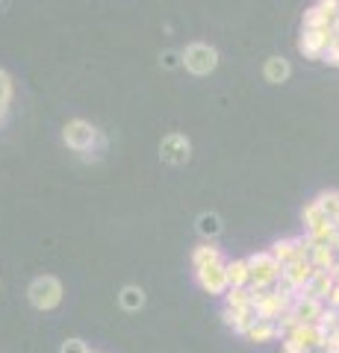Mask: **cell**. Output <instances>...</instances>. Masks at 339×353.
I'll use <instances>...</instances> for the list:
<instances>
[{
  "mask_svg": "<svg viewBox=\"0 0 339 353\" xmlns=\"http://www.w3.org/2000/svg\"><path fill=\"white\" fill-rule=\"evenodd\" d=\"M319 6L327 9V12H333V15L339 12V0H319Z\"/></svg>",
  "mask_w": 339,
  "mask_h": 353,
  "instance_id": "cell-32",
  "label": "cell"
},
{
  "mask_svg": "<svg viewBox=\"0 0 339 353\" xmlns=\"http://www.w3.org/2000/svg\"><path fill=\"white\" fill-rule=\"evenodd\" d=\"M245 339H248V341H257V345H269V341L283 339V333H280L278 321H269V318H257V321L248 327Z\"/></svg>",
  "mask_w": 339,
  "mask_h": 353,
  "instance_id": "cell-12",
  "label": "cell"
},
{
  "mask_svg": "<svg viewBox=\"0 0 339 353\" xmlns=\"http://www.w3.org/2000/svg\"><path fill=\"white\" fill-rule=\"evenodd\" d=\"M248 265H251V285L248 289H275V283L280 280L283 274V265L275 259L271 250H257L248 256Z\"/></svg>",
  "mask_w": 339,
  "mask_h": 353,
  "instance_id": "cell-1",
  "label": "cell"
},
{
  "mask_svg": "<svg viewBox=\"0 0 339 353\" xmlns=\"http://www.w3.org/2000/svg\"><path fill=\"white\" fill-rule=\"evenodd\" d=\"M9 101H12V80L0 68V106H9Z\"/></svg>",
  "mask_w": 339,
  "mask_h": 353,
  "instance_id": "cell-26",
  "label": "cell"
},
{
  "mask_svg": "<svg viewBox=\"0 0 339 353\" xmlns=\"http://www.w3.org/2000/svg\"><path fill=\"white\" fill-rule=\"evenodd\" d=\"M251 301H254V292H251L248 285H242V289L231 285L227 294H224V306H231V309H254V306H251Z\"/></svg>",
  "mask_w": 339,
  "mask_h": 353,
  "instance_id": "cell-22",
  "label": "cell"
},
{
  "mask_svg": "<svg viewBox=\"0 0 339 353\" xmlns=\"http://www.w3.org/2000/svg\"><path fill=\"white\" fill-rule=\"evenodd\" d=\"M159 62H162V68H166V71H171V68H177V65H183V53L166 50V53L159 57Z\"/></svg>",
  "mask_w": 339,
  "mask_h": 353,
  "instance_id": "cell-28",
  "label": "cell"
},
{
  "mask_svg": "<svg viewBox=\"0 0 339 353\" xmlns=\"http://www.w3.org/2000/svg\"><path fill=\"white\" fill-rule=\"evenodd\" d=\"M292 312L295 318H298L301 324H319V318L325 312V301H319V297H304V294H295L292 301Z\"/></svg>",
  "mask_w": 339,
  "mask_h": 353,
  "instance_id": "cell-9",
  "label": "cell"
},
{
  "mask_svg": "<svg viewBox=\"0 0 339 353\" xmlns=\"http://www.w3.org/2000/svg\"><path fill=\"white\" fill-rule=\"evenodd\" d=\"M222 318H224V324L231 327L233 333L245 336L248 327L257 321V312H254V309H231V306H224V309H222Z\"/></svg>",
  "mask_w": 339,
  "mask_h": 353,
  "instance_id": "cell-15",
  "label": "cell"
},
{
  "mask_svg": "<svg viewBox=\"0 0 339 353\" xmlns=\"http://www.w3.org/2000/svg\"><path fill=\"white\" fill-rule=\"evenodd\" d=\"M89 353H97V350H89Z\"/></svg>",
  "mask_w": 339,
  "mask_h": 353,
  "instance_id": "cell-37",
  "label": "cell"
},
{
  "mask_svg": "<svg viewBox=\"0 0 339 353\" xmlns=\"http://www.w3.org/2000/svg\"><path fill=\"white\" fill-rule=\"evenodd\" d=\"M333 32V30H331ZM325 62L327 65H333V68H339V36L333 32V41H331V50L325 53Z\"/></svg>",
  "mask_w": 339,
  "mask_h": 353,
  "instance_id": "cell-29",
  "label": "cell"
},
{
  "mask_svg": "<svg viewBox=\"0 0 339 353\" xmlns=\"http://www.w3.org/2000/svg\"><path fill=\"white\" fill-rule=\"evenodd\" d=\"M325 303L327 306H333V309H339V280L333 283V289L327 292V297H325Z\"/></svg>",
  "mask_w": 339,
  "mask_h": 353,
  "instance_id": "cell-31",
  "label": "cell"
},
{
  "mask_svg": "<svg viewBox=\"0 0 339 353\" xmlns=\"http://www.w3.org/2000/svg\"><path fill=\"white\" fill-rule=\"evenodd\" d=\"M118 306H122L124 312H139V309L145 306V289H142V285H124V289L118 292Z\"/></svg>",
  "mask_w": 339,
  "mask_h": 353,
  "instance_id": "cell-20",
  "label": "cell"
},
{
  "mask_svg": "<svg viewBox=\"0 0 339 353\" xmlns=\"http://www.w3.org/2000/svg\"><path fill=\"white\" fill-rule=\"evenodd\" d=\"M183 68L195 77H206L218 68V50L206 41H192L183 48Z\"/></svg>",
  "mask_w": 339,
  "mask_h": 353,
  "instance_id": "cell-4",
  "label": "cell"
},
{
  "mask_svg": "<svg viewBox=\"0 0 339 353\" xmlns=\"http://www.w3.org/2000/svg\"><path fill=\"white\" fill-rule=\"evenodd\" d=\"M316 203L322 206V212H325L327 218H336V215H339V192H336V189L319 192V194H316Z\"/></svg>",
  "mask_w": 339,
  "mask_h": 353,
  "instance_id": "cell-24",
  "label": "cell"
},
{
  "mask_svg": "<svg viewBox=\"0 0 339 353\" xmlns=\"http://www.w3.org/2000/svg\"><path fill=\"white\" fill-rule=\"evenodd\" d=\"M313 274H316V268H313V262H310V259H292V262L283 265L280 280H287L292 289L298 292V289H304V283H307Z\"/></svg>",
  "mask_w": 339,
  "mask_h": 353,
  "instance_id": "cell-10",
  "label": "cell"
},
{
  "mask_svg": "<svg viewBox=\"0 0 339 353\" xmlns=\"http://www.w3.org/2000/svg\"><path fill=\"white\" fill-rule=\"evenodd\" d=\"M331 27H333V12H327V9H322L319 3L304 12L301 30H331Z\"/></svg>",
  "mask_w": 339,
  "mask_h": 353,
  "instance_id": "cell-19",
  "label": "cell"
},
{
  "mask_svg": "<svg viewBox=\"0 0 339 353\" xmlns=\"http://www.w3.org/2000/svg\"><path fill=\"white\" fill-rule=\"evenodd\" d=\"M195 280L206 294H227L231 289V280H227V259L224 262H213V265H204V268L195 271Z\"/></svg>",
  "mask_w": 339,
  "mask_h": 353,
  "instance_id": "cell-6",
  "label": "cell"
},
{
  "mask_svg": "<svg viewBox=\"0 0 339 353\" xmlns=\"http://www.w3.org/2000/svg\"><path fill=\"white\" fill-rule=\"evenodd\" d=\"M333 32L331 30H301L298 50L304 53V59H325V53L331 50Z\"/></svg>",
  "mask_w": 339,
  "mask_h": 353,
  "instance_id": "cell-8",
  "label": "cell"
},
{
  "mask_svg": "<svg viewBox=\"0 0 339 353\" xmlns=\"http://www.w3.org/2000/svg\"><path fill=\"white\" fill-rule=\"evenodd\" d=\"M289 339H295L304 350H316V347H322L325 345V339H327V330L322 324H298L289 333Z\"/></svg>",
  "mask_w": 339,
  "mask_h": 353,
  "instance_id": "cell-11",
  "label": "cell"
},
{
  "mask_svg": "<svg viewBox=\"0 0 339 353\" xmlns=\"http://www.w3.org/2000/svg\"><path fill=\"white\" fill-rule=\"evenodd\" d=\"M159 157L166 165H186L192 157V141L183 132H168L159 141Z\"/></svg>",
  "mask_w": 339,
  "mask_h": 353,
  "instance_id": "cell-7",
  "label": "cell"
},
{
  "mask_svg": "<svg viewBox=\"0 0 339 353\" xmlns=\"http://www.w3.org/2000/svg\"><path fill=\"white\" fill-rule=\"evenodd\" d=\"M333 283H336L333 271H316L313 277L304 283V289H298V294H304V297H319V301H325L327 292L333 289Z\"/></svg>",
  "mask_w": 339,
  "mask_h": 353,
  "instance_id": "cell-13",
  "label": "cell"
},
{
  "mask_svg": "<svg viewBox=\"0 0 339 353\" xmlns=\"http://www.w3.org/2000/svg\"><path fill=\"white\" fill-rule=\"evenodd\" d=\"M336 259H339V253L331 245H322V241H313V245H310V262H313L316 271H331L336 265Z\"/></svg>",
  "mask_w": 339,
  "mask_h": 353,
  "instance_id": "cell-17",
  "label": "cell"
},
{
  "mask_svg": "<svg viewBox=\"0 0 339 353\" xmlns=\"http://www.w3.org/2000/svg\"><path fill=\"white\" fill-rule=\"evenodd\" d=\"M280 345H283V353H304V347H301L295 339H289V336H283Z\"/></svg>",
  "mask_w": 339,
  "mask_h": 353,
  "instance_id": "cell-30",
  "label": "cell"
},
{
  "mask_svg": "<svg viewBox=\"0 0 339 353\" xmlns=\"http://www.w3.org/2000/svg\"><path fill=\"white\" fill-rule=\"evenodd\" d=\"M304 353H325V347H316V350H304Z\"/></svg>",
  "mask_w": 339,
  "mask_h": 353,
  "instance_id": "cell-36",
  "label": "cell"
},
{
  "mask_svg": "<svg viewBox=\"0 0 339 353\" xmlns=\"http://www.w3.org/2000/svg\"><path fill=\"white\" fill-rule=\"evenodd\" d=\"M227 280L236 289H242V285H251V265L248 259H227Z\"/></svg>",
  "mask_w": 339,
  "mask_h": 353,
  "instance_id": "cell-21",
  "label": "cell"
},
{
  "mask_svg": "<svg viewBox=\"0 0 339 353\" xmlns=\"http://www.w3.org/2000/svg\"><path fill=\"white\" fill-rule=\"evenodd\" d=\"M262 77H266V83L271 85H280L287 83L292 77V65L287 57H269L266 62H262Z\"/></svg>",
  "mask_w": 339,
  "mask_h": 353,
  "instance_id": "cell-14",
  "label": "cell"
},
{
  "mask_svg": "<svg viewBox=\"0 0 339 353\" xmlns=\"http://www.w3.org/2000/svg\"><path fill=\"white\" fill-rule=\"evenodd\" d=\"M319 324L331 333V330H336L339 327V309H333V306H327L325 303V312H322V318H319Z\"/></svg>",
  "mask_w": 339,
  "mask_h": 353,
  "instance_id": "cell-25",
  "label": "cell"
},
{
  "mask_svg": "<svg viewBox=\"0 0 339 353\" xmlns=\"http://www.w3.org/2000/svg\"><path fill=\"white\" fill-rule=\"evenodd\" d=\"M301 221H304V230H313V227H319V224H325V221H331L325 212H322V206L316 203V197L313 201L304 206V212H301Z\"/></svg>",
  "mask_w": 339,
  "mask_h": 353,
  "instance_id": "cell-23",
  "label": "cell"
},
{
  "mask_svg": "<svg viewBox=\"0 0 339 353\" xmlns=\"http://www.w3.org/2000/svg\"><path fill=\"white\" fill-rule=\"evenodd\" d=\"M213 262H224L222 248H215V241H201V245L192 250V268L198 271L204 265H213Z\"/></svg>",
  "mask_w": 339,
  "mask_h": 353,
  "instance_id": "cell-18",
  "label": "cell"
},
{
  "mask_svg": "<svg viewBox=\"0 0 339 353\" xmlns=\"http://www.w3.org/2000/svg\"><path fill=\"white\" fill-rule=\"evenodd\" d=\"M331 30H333V32H336V36H339V12L333 15V27H331Z\"/></svg>",
  "mask_w": 339,
  "mask_h": 353,
  "instance_id": "cell-33",
  "label": "cell"
},
{
  "mask_svg": "<svg viewBox=\"0 0 339 353\" xmlns=\"http://www.w3.org/2000/svg\"><path fill=\"white\" fill-rule=\"evenodd\" d=\"M59 353H89V347H86L83 339H65Z\"/></svg>",
  "mask_w": 339,
  "mask_h": 353,
  "instance_id": "cell-27",
  "label": "cell"
},
{
  "mask_svg": "<svg viewBox=\"0 0 339 353\" xmlns=\"http://www.w3.org/2000/svg\"><path fill=\"white\" fill-rule=\"evenodd\" d=\"M195 230H198V236L204 241H215L218 236L224 233V221L218 212H201L198 221H195Z\"/></svg>",
  "mask_w": 339,
  "mask_h": 353,
  "instance_id": "cell-16",
  "label": "cell"
},
{
  "mask_svg": "<svg viewBox=\"0 0 339 353\" xmlns=\"http://www.w3.org/2000/svg\"><path fill=\"white\" fill-rule=\"evenodd\" d=\"M331 271H333V277L339 280V259H336V265H333V268H331Z\"/></svg>",
  "mask_w": 339,
  "mask_h": 353,
  "instance_id": "cell-34",
  "label": "cell"
},
{
  "mask_svg": "<svg viewBox=\"0 0 339 353\" xmlns=\"http://www.w3.org/2000/svg\"><path fill=\"white\" fill-rule=\"evenodd\" d=\"M9 6V0H0V12H3V9Z\"/></svg>",
  "mask_w": 339,
  "mask_h": 353,
  "instance_id": "cell-35",
  "label": "cell"
},
{
  "mask_svg": "<svg viewBox=\"0 0 339 353\" xmlns=\"http://www.w3.org/2000/svg\"><path fill=\"white\" fill-rule=\"evenodd\" d=\"M62 141L77 153H89L92 148H104V139H101V132H97V127H92L89 121H83V118H71L68 124L62 127Z\"/></svg>",
  "mask_w": 339,
  "mask_h": 353,
  "instance_id": "cell-3",
  "label": "cell"
},
{
  "mask_svg": "<svg viewBox=\"0 0 339 353\" xmlns=\"http://www.w3.org/2000/svg\"><path fill=\"white\" fill-rule=\"evenodd\" d=\"M251 292H254V289H251ZM292 301H295V297L280 294L278 289H257L251 306H254L257 318H269V321H278V318L292 306Z\"/></svg>",
  "mask_w": 339,
  "mask_h": 353,
  "instance_id": "cell-5",
  "label": "cell"
},
{
  "mask_svg": "<svg viewBox=\"0 0 339 353\" xmlns=\"http://www.w3.org/2000/svg\"><path fill=\"white\" fill-rule=\"evenodd\" d=\"M27 301L39 312H50V309L62 303V283L53 274H41V277H36L27 285Z\"/></svg>",
  "mask_w": 339,
  "mask_h": 353,
  "instance_id": "cell-2",
  "label": "cell"
}]
</instances>
